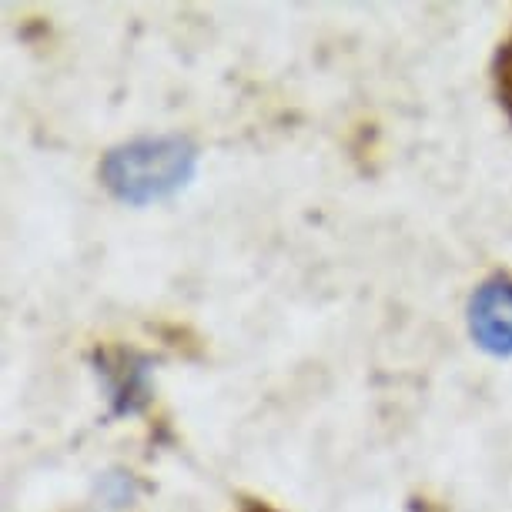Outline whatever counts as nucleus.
Masks as SVG:
<instances>
[{
    "instance_id": "f257e3e1",
    "label": "nucleus",
    "mask_w": 512,
    "mask_h": 512,
    "mask_svg": "<svg viewBox=\"0 0 512 512\" xmlns=\"http://www.w3.org/2000/svg\"><path fill=\"white\" fill-rule=\"evenodd\" d=\"M104 185L128 205L175 195L195 175V148L185 138H141L104 158Z\"/></svg>"
},
{
    "instance_id": "f03ea898",
    "label": "nucleus",
    "mask_w": 512,
    "mask_h": 512,
    "mask_svg": "<svg viewBox=\"0 0 512 512\" xmlns=\"http://www.w3.org/2000/svg\"><path fill=\"white\" fill-rule=\"evenodd\" d=\"M472 338L492 355H512V278H489L469 302Z\"/></svg>"
},
{
    "instance_id": "7ed1b4c3",
    "label": "nucleus",
    "mask_w": 512,
    "mask_h": 512,
    "mask_svg": "<svg viewBox=\"0 0 512 512\" xmlns=\"http://www.w3.org/2000/svg\"><path fill=\"white\" fill-rule=\"evenodd\" d=\"M502 94H506V104L512 108V47L502 57Z\"/></svg>"
},
{
    "instance_id": "20e7f679",
    "label": "nucleus",
    "mask_w": 512,
    "mask_h": 512,
    "mask_svg": "<svg viewBox=\"0 0 512 512\" xmlns=\"http://www.w3.org/2000/svg\"><path fill=\"white\" fill-rule=\"evenodd\" d=\"M251 512H272V509H251Z\"/></svg>"
}]
</instances>
